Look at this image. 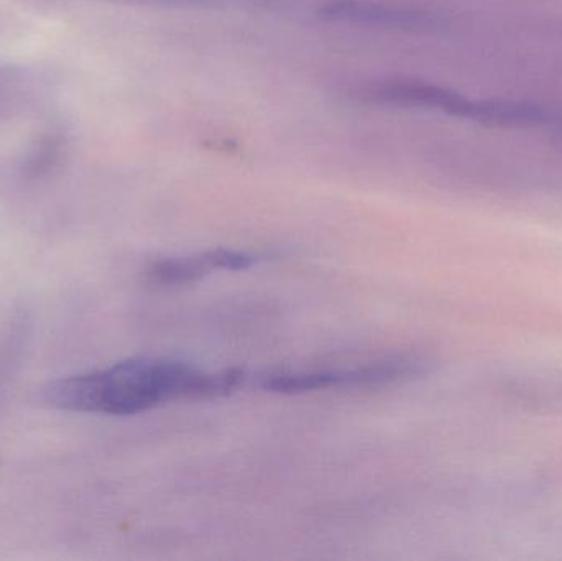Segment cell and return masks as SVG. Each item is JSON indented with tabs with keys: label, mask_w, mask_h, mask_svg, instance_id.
<instances>
[{
	"label": "cell",
	"mask_w": 562,
	"mask_h": 561,
	"mask_svg": "<svg viewBox=\"0 0 562 561\" xmlns=\"http://www.w3.org/2000/svg\"><path fill=\"white\" fill-rule=\"evenodd\" d=\"M244 381L239 368L206 372L171 359L134 358L49 381L40 389V401L58 411L131 417L168 402L223 397Z\"/></svg>",
	"instance_id": "1"
},
{
	"label": "cell",
	"mask_w": 562,
	"mask_h": 561,
	"mask_svg": "<svg viewBox=\"0 0 562 561\" xmlns=\"http://www.w3.org/2000/svg\"><path fill=\"white\" fill-rule=\"evenodd\" d=\"M256 263L252 254L240 250L214 249L196 256L158 260L147 270L150 282L157 285H184L196 282L213 270H246Z\"/></svg>",
	"instance_id": "2"
},
{
	"label": "cell",
	"mask_w": 562,
	"mask_h": 561,
	"mask_svg": "<svg viewBox=\"0 0 562 561\" xmlns=\"http://www.w3.org/2000/svg\"><path fill=\"white\" fill-rule=\"evenodd\" d=\"M359 99L366 104L396 108H435L452 114H469L471 105L464 99L435 86L415 81H383L360 89Z\"/></svg>",
	"instance_id": "3"
},
{
	"label": "cell",
	"mask_w": 562,
	"mask_h": 561,
	"mask_svg": "<svg viewBox=\"0 0 562 561\" xmlns=\"http://www.w3.org/2000/svg\"><path fill=\"white\" fill-rule=\"evenodd\" d=\"M324 19L333 22L352 23L360 26H375L383 30H416L429 25V16L403 7L383 3L337 0L321 10Z\"/></svg>",
	"instance_id": "4"
},
{
	"label": "cell",
	"mask_w": 562,
	"mask_h": 561,
	"mask_svg": "<svg viewBox=\"0 0 562 561\" xmlns=\"http://www.w3.org/2000/svg\"><path fill=\"white\" fill-rule=\"evenodd\" d=\"M104 2H114V3H144V5H161V3H170V2H181V0H104Z\"/></svg>",
	"instance_id": "5"
}]
</instances>
